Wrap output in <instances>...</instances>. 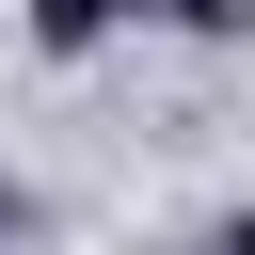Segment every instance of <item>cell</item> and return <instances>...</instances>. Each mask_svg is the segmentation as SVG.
Listing matches in <instances>:
<instances>
[{"mask_svg": "<svg viewBox=\"0 0 255 255\" xmlns=\"http://www.w3.org/2000/svg\"><path fill=\"white\" fill-rule=\"evenodd\" d=\"M175 32H207V48H239V32H255V0H175Z\"/></svg>", "mask_w": 255, "mask_h": 255, "instance_id": "obj_2", "label": "cell"}, {"mask_svg": "<svg viewBox=\"0 0 255 255\" xmlns=\"http://www.w3.org/2000/svg\"><path fill=\"white\" fill-rule=\"evenodd\" d=\"M159 0H32V48L48 64H80V48H112V32H143Z\"/></svg>", "mask_w": 255, "mask_h": 255, "instance_id": "obj_1", "label": "cell"}]
</instances>
